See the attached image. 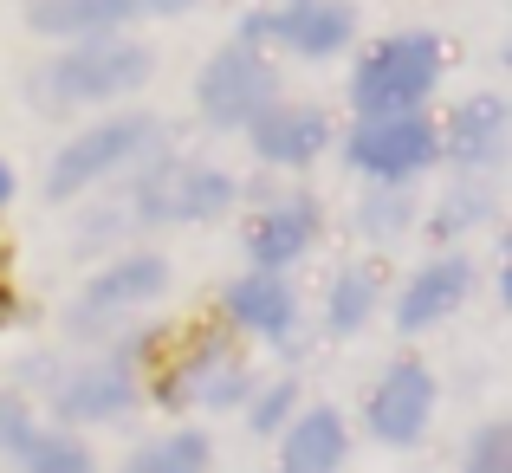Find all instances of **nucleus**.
Instances as JSON below:
<instances>
[{
    "label": "nucleus",
    "instance_id": "nucleus-10",
    "mask_svg": "<svg viewBox=\"0 0 512 473\" xmlns=\"http://www.w3.org/2000/svg\"><path fill=\"white\" fill-rule=\"evenodd\" d=\"M448 137H454V156H461V162H500V150H506V98H500V91H474V98H461V104H454Z\"/></svg>",
    "mask_w": 512,
    "mask_h": 473
},
{
    "label": "nucleus",
    "instance_id": "nucleus-26",
    "mask_svg": "<svg viewBox=\"0 0 512 473\" xmlns=\"http://www.w3.org/2000/svg\"><path fill=\"white\" fill-rule=\"evenodd\" d=\"M13 195V175H7V162H0V201H7Z\"/></svg>",
    "mask_w": 512,
    "mask_h": 473
},
{
    "label": "nucleus",
    "instance_id": "nucleus-12",
    "mask_svg": "<svg viewBox=\"0 0 512 473\" xmlns=\"http://www.w3.org/2000/svg\"><path fill=\"white\" fill-rule=\"evenodd\" d=\"M461 299H467V266L461 260H441V266H428V273L409 286V299L396 305V318H402V331H422V324L448 318Z\"/></svg>",
    "mask_w": 512,
    "mask_h": 473
},
{
    "label": "nucleus",
    "instance_id": "nucleus-7",
    "mask_svg": "<svg viewBox=\"0 0 512 473\" xmlns=\"http://www.w3.org/2000/svg\"><path fill=\"white\" fill-rule=\"evenodd\" d=\"M350 7L338 0H305V7H286L273 13V20H247V39H286L292 52H312V59H325V52H338L350 39Z\"/></svg>",
    "mask_w": 512,
    "mask_h": 473
},
{
    "label": "nucleus",
    "instance_id": "nucleus-24",
    "mask_svg": "<svg viewBox=\"0 0 512 473\" xmlns=\"http://www.w3.org/2000/svg\"><path fill=\"white\" fill-rule=\"evenodd\" d=\"M286 402H292V389H286V383H279V389H273V396H266V402H260V409H253V428H279V422H286Z\"/></svg>",
    "mask_w": 512,
    "mask_h": 473
},
{
    "label": "nucleus",
    "instance_id": "nucleus-11",
    "mask_svg": "<svg viewBox=\"0 0 512 473\" xmlns=\"http://www.w3.org/2000/svg\"><path fill=\"white\" fill-rule=\"evenodd\" d=\"M240 389H247V370H240V357L227 344L195 350V357H188V370L175 376V396H182V402H208V409L240 402Z\"/></svg>",
    "mask_w": 512,
    "mask_h": 473
},
{
    "label": "nucleus",
    "instance_id": "nucleus-15",
    "mask_svg": "<svg viewBox=\"0 0 512 473\" xmlns=\"http://www.w3.org/2000/svg\"><path fill=\"white\" fill-rule=\"evenodd\" d=\"M124 402H130V363L111 357L104 370H85L78 383H65L59 415H72V422H98V415H117Z\"/></svg>",
    "mask_w": 512,
    "mask_h": 473
},
{
    "label": "nucleus",
    "instance_id": "nucleus-18",
    "mask_svg": "<svg viewBox=\"0 0 512 473\" xmlns=\"http://www.w3.org/2000/svg\"><path fill=\"white\" fill-rule=\"evenodd\" d=\"M227 305H234V318H240V324H253V331H286V324H292V292L279 286L273 273L240 279V286L227 292Z\"/></svg>",
    "mask_w": 512,
    "mask_h": 473
},
{
    "label": "nucleus",
    "instance_id": "nucleus-3",
    "mask_svg": "<svg viewBox=\"0 0 512 473\" xmlns=\"http://www.w3.org/2000/svg\"><path fill=\"white\" fill-rule=\"evenodd\" d=\"M137 195H143V214H150V221H201V214H221L227 201H234V182L214 175V169H195V162H169Z\"/></svg>",
    "mask_w": 512,
    "mask_h": 473
},
{
    "label": "nucleus",
    "instance_id": "nucleus-1",
    "mask_svg": "<svg viewBox=\"0 0 512 473\" xmlns=\"http://www.w3.org/2000/svg\"><path fill=\"white\" fill-rule=\"evenodd\" d=\"M435 39L409 33V39H389L383 52H370V59L357 65V85H350V98H357L363 117H409L415 104L435 91Z\"/></svg>",
    "mask_w": 512,
    "mask_h": 473
},
{
    "label": "nucleus",
    "instance_id": "nucleus-16",
    "mask_svg": "<svg viewBox=\"0 0 512 473\" xmlns=\"http://www.w3.org/2000/svg\"><path fill=\"white\" fill-rule=\"evenodd\" d=\"M143 13L137 0H26V20L39 33H98V26H117Z\"/></svg>",
    "mask_w": 512,
    "mask_h": 473
},
{
    "label": "nucleus",
    "instance_id": "nucleus-14",
    "mask_svg": "<svg viewBox=\"0 0 512 473\" xmlns=\"http://www.w3.org/2000/svg\"><path fill=\"white\" fill-rule=\"evenodd\" d=\"M338 461H344V422L331 409H312L299 428L286 435V473H338Z\"/></svg>",
    "mask_w": 512,
    "mask_h": 473
},
{
    "label": "nucleus",
    "instance_id": "nucleus-13",
    "mask_svg": "<svg viewBox=\"0 0 512 473\" xmlns=\"http://www.w3.org/2000/svg\"><path fill=\"white\" fill-rule=\"evenodd\" d=\"M312 227H318V214L305 208V201H279V208L253 227V240H247V247H253V266H266V273H273V266L299 260L305 240H312Z\"/></svg>",
    "mask_w": 512,
    "mask_h": 473
},
{
    "label": "nucleus",
    "instance_id": "nucleus-17",
    "mask_svg": "<svg viewBox=\"0 0 512 473\" xmlns=\"http://www.w3.org/2000/svg\"><path fill=\"white\" fill-rule=\"evenodd\" d=\"M163 279H169L163 260H124V266H111L104 279H91L85 305H91V312H124V305L156 299V292H163Z\"/></svg>",
    "mask_w": 512,
    "mask_h": 473
},
{
    "label": "nucleus",
    "instance_id": "nucleus-22",
    "mask_svg": "<svg viewBox=\"0 0 512 473\" xmlns=\"http://www.w3.org/2000/svg\"><path fill=\"white\" fill-rule=\"evenodd\" d=\"M363 312H370V279L363 273H350V279H338V299H331V324L338 331H350Z\"/></svg>",
    "mask_w": 512,
    "mask_h": 473
},
{
    "label": "nucleus",
    "instance_id": "nucleus-9",
    "mask_svg": "<svg viewBox=\"0 0 512 473\" xmlns=\"http://www.w3.org/2000/svg\"><path fill=\"white\" fill-rule=\"evenodd\" d=\"M253 150L266 162H305L318 156V143H325V117L305 111V104H286V111H253Z\"/></svg>",
    "mask_w": 512,
    "mask_h": 473
},
{
    "label": "nucleus",
    "instance_id": "nucleus-20",
    "mask_svg": "<svg viewBox=\"0 0 512 473\" xmlns=\"http://www.w3.org/2000/svg\"><path fill=\"white\" fill-rule=\"evenodd\" d=\"M20 454H26V473H91L78 441H26Z\"/></svg>",
    "mask_w": 512,
    "mask_h": 473
},
{
    "label": "nucleus",
    "instance_id": "nucleus-25",
    "mask_svg": "<svg viewBox=\"0 0 512 473\" xmlns=\"http://www.w3.org/2000/svg\"><path fill=\"white\" fill-rule=\"evenodd\" d=\"M143 13H182V7H195V0H137Z\"/></svg>",
    "mask_w": 512,
    "mask_h": 473
},
{
    "label": "nucleus",
    "instance_id": "nucleus-4",
    "mask_svg": "<svg viewBox=\"0 0 512 473\" xmlns=\"http://www.w3.org/2000/svg\"><path fill=\"white\" fill-rule=\"evenodd\" d=\"M143 143H150V124L143 117H124V124H104V130H91V137H78V143H65L59 162H52V201H65V195H78L85 182H98L104 169H117L124 156H137Z\"/></svg>",
    "mask_w": 512,
    "mask_h": 473
},
{
    "label": "nucleus",
    "instance_id": "nucleus-21",
    "mask_svg": "<svg viewBox=\"0 0 512 473\" xmlns=\"http://www.w3.org/2000/svg\"><path fill=\"white\" fill-rule=\"evenodd\" d=\"M467 473H512V428H480L474 454H467Z\"/></svg>",
    "mask_w": 512,
    "mask_h": 473
},
{
    "label": "nucleus",
    "instance_id": "nucleus-19",
    "mask_svg": "<svg viewBox=\"0 0 512 473\" xmlns=\"http://www.w3.org/2000/svg\"><path fill=\"white\" fill-rule=\"evenodd\" d=\"M130 473H208V441H201V435H175L169 448L143 454Z\"/></svg>",
    "mask_w": 512,
    "mask_h": 473
},
{
    "label": "nucleus",
    "instance_id": "nucleus-2",
    "mask_svg": "<svg viewBox=\"0 0 512 473\" xmlns=\"http://www.w3.org/2000/svg\"><path fill=\"white\" fill-rule=\"evenodd\" d=\"M150 78V52L130 46V39H98V46H78L72 59H59L46 72L52 98L59 104H85V98H117V91H137Z\"/></svg>",
    "mask_w": 512,
    "mask_h": 473
},
{
    "label": "nucleus",
    "instance_id": "nucleus-27",
    "mask_svg": "<svg viewBox=\"0 0 512 473\" xmlns=\"http://www.w3.org/2000/svg\"><path fill=\"white\" fill-rule=\"evenodd\" d=\"M7 312H13V305H7V292H0V318H7Z\"/></svg>",
    "mask_w": 512,
    "mask_h": 473
},
{
    "label": "nucleus",
    "instance_id": "nucleus-6",
    "mask_svg": "<svg viewBox=\"0 0 512 473\" xmlns=\"http://www.w3.org/2000/svg\"><path fill=\"white\" fill-rule=\"evenodd\" d=\"M435 156V130L422 124V117H370V124L350 137V162L370 175H409L422 169V162Z\"/></svg>",
    "mask_w": 512,
    "mask_h": 473
},
{
    "label": "nucleus",
    "instance_id": "nucleus-23",
    "mask_svg": "<svg viewBox=\"0 0 512 473\" xmlns=\"http://www.w3.org/2000/svg\"><path fill=\"white\" fill-rule=\"evenodd\" d=\"M33 441V422H26V409L13 396H0V448H26Z\"/></svg>",
    "mask_w": 512,
    "mask_h": 473
},
{
    "label": "nucleus",
    "instance_id": "nucleus-8",
    "mask_svg": "<svg viewBox=\"0 0 512 473\" xmlns=\"http://www.w3.org/2000/svg\"><path fill=\"white\" fill-rule=\"evenodd\" d=\"M428 402H435L428 370L422 363H396V370L383 376V389H376V402H370V428L383 441H396V448H409V441L422 435V422H428Z\"/></svg>",
    "mask_w": 512,
    "mask_h": 473
},
{
    "label": "nucleus",
    "instance_id": "nucleus-5",
    "mask_svg": "<svg viewBox=\"0 0 512 473\" xmlns=\"http://www.w3.org/2000/svg\"><path fill=\"white\" fill-rule=\"evenodd\" d=\"M266 98H273V72H266L247 46L221 52V59L201 72V111H208L214 124H247L253 111H266Z\"/></svg>",
    "mask_w": 512,
    "mask_h": 473
}]
</instances>
